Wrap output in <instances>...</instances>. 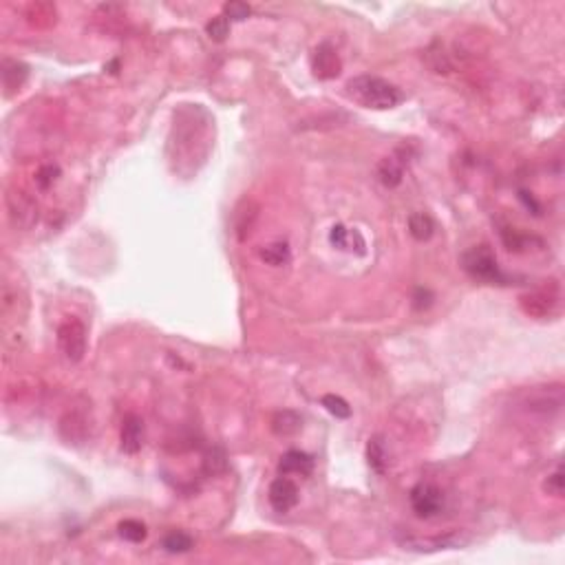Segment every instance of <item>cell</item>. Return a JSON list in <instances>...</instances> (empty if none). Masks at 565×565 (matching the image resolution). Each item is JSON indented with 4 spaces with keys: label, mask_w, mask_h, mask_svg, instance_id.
<instances>
[{
    "label": "cell",
    "mask_w": 565,
    "mask_h": 565,
    "mask_svg": "<svg viewBox=\"0 0 565 565\" xmlns=\"http://www.w3.org/2000/svg\"><path fill=\"white\" fill-rule=\"evenodd\" d=\"M353 232H356V230H353ZM353 232H351V230H347L345 225L338 223V225H334L331 232H329V241H331L336 248L347 250V248H349V241L353 238Z\"/></svg>",
    "instance_id": "obj_25"
},
{
    "label": "cell",
    "mask_w": 565,
    "mask_h": 565,
    "mask_svg": "<svg viewBox=\"0 0 565 565\" xmlns=\"http://www.w3.org/2000/svg\"><path fill=\"white\" fill-rule=\"evenodd\" d=\"M322 406L327 408V411H329L334 417H338V420H347V417H351V406L341 398V395H334V393L324 395V398H322Z\"/></svg>",
    "instance_id": "obj_21"
},
{
    "label": "cell",
    "mask_w": 565,
    "mask_h": 565,
    "mask_svg": "<svg viewBox=\"0 0 565 565\" xmlns=\"http://www.w3.org/2000/svg\"><path fill=\"white\" fill-rule=\"evenodd\" d=\"M366 462H369L371 469L382 475L387 471V448H385V442L382 437H371L369 444H366Z\"/></svg>",
    "instance_id": "obj_16"
},
{
    "label": "cell",
    "mask_w": 565,
    "mask_h": 565,
    "mask_svg": "<svg viewBox=\"0 0 565 565\" xmlns=\"http://www.w3.org/2000/svg\"><path fill=\"white\" fill-rule=\"evenodd\" d=\"M117 532H120L122 539L131 541V543H141L148 536L146 526L141 524V521H137V519H124L122 524L117 526Z\"/></svg>",
    "instance_id": "obj_20"
},
{
    "label": "cell",
    "mask_w": 565,
    "mask_h": 565,
    "mask_svg": "<svg viewBox=\"0 0 565 565\" xmlns=\"http://www.w3.org/2000/svg\"><path fill=\"white\" fill-rule=\"evenodd\" d=\"M206 34L215 40V42H223L225 38L230 36V20L223 16H215L208 24H206Z\"/></svg>",
    "instance_id": "obj_22"
},
{
    "label": "cell",
    "mask_w": 565,
    "mask_h": 565,
    "mask_svg": "<svg viewBox=\"0 0 565 565\" xmlns=\"http://www.w3.org/2000/svg\"><path fill=\"white\" fill-rule=\"evenodd\" d=\"M250 13H252V9L245 3H236L234 0V3L223 5V16L228 20H245V18H250Z\"/></svg>",
    "instance_id": "obj_24"
},
{
    "label": "cell",
    "mask_w": 565,
    "mask_h": 565,
    "mask_svg": "<svg viewBox=\"0 0 565 565\" xmlns=\"http://www.w3.org/2000/svg\"><path fill=\"white\" fill-rule=\"evenodd\" d=\"M501 238H503V243L508 250H515V252H521L528 243H530V238L526 234H519L515 228H503L501 230Z\"/></svg>",
    "instance_id": "obj_23"
},
{
    "label": "cell",
    "mask_w": 565,
    "mask_h": 565,
    "mask_svg": "<svg viewBox=\"0 0 565 565\" xmlns=\"http://www.w3.org/2000/svg\"><path fill=\"white\" fill-rule=\"evenodd\" d=\"M378 179L385 188H398L404 179V164L398 157H385L378 164Z\"/></svg>",
    "instance_id": "obj_13"
},
{
    "label": "cell",
    "mask_w": 565,
    "mask_h": 565,
    "mask_svg": "<svg viewBox=\"0 0 565 565\" xmlns=\"http://www.w3.org/2000/svg\"><path fill=\"white\" fill-rule=\"evenodd\" d=\"M259 219V203L252 201V199H243L241 203L236 206L234 210V217H232V223H234V232L238 236V241H245V238L252 234L254 230V223Z\"/></svg>",
    "instance_id": "obj_10"
},
{
    "label": "cell",
    "mask_w": 565,
    "mask_h": 565,
    "mask_svg": "<svg viewBox=\"0 0 565 565\" xmlns=\"http://www.w3.org/2000/svg\"><path fill=\"white\" fill-rule=\"evenodd\" d=\"M408 232L415 238V241H429L435 232V223L429 215L424 212H415V215L408 217Z\"/></svg>",
    "instance_id": "obj_15"
},
{
    "label": "cell",
    "mask_w": 565,
    "mask_h": 565,
    "mask_svg": "<svg viewBox=\"0 0 565 565\" xmlns=\"http://www.w3.org/2000/svg\"><path fill=\"white\" fill-rule=\"evenodd\" d=\"M192 545H194L192 536L183 530H173L162 539V548L171 555H183L188 552V550H192Z\"/></svg>",
    "instance_id": "obj_17"
},
{
    "label": "cell",
    "mask_w": 565,
    "mask_h": 565,
    "mask_svg": "<svg viewBox=\"0 0 565 565\" xmlns=\"http://www.w3.org/2000/svg\"><path fill=\"white\" fill-rule=\"evenodd\" d=\"M267 497H270V503L276 513H289L299 503V488H296L292 479H287V475H282L272 482Z\"/></svg>",
    "instance_id": "obj_7"
},
{
    "label": "cell",
    "mask_w": 565,
    "mask_h": 565,
    "mask_svg": "<svg viewBox=\"0 0 565 565\" xmlns=\"http://www.w3.org/2000/svg\"><path fill=\"white\" fill-rule=\"evenodd\" d=\"M301 429H303V417L296 411H289V408H282V411L274 413L272 417V431L278 437H292L296 433H301Z\"/></svg>",
    "instance_id": "obj_12"
},
{
    "label": "cell",
    "mask_w": 565,
    "mask_h": 565,
    "mask_svg": "<svg viewBox=\"0 0 565 565\" xmlns=\"http://www.w3.org/2000/svg\"><path fill=\"white\" fill-rule=\"evenodd\" d=\"M521 309L532 318H552L561 309V285L548 280V285L536 287L521 296Z\"/></svg>",
    "instance_id": "obj_3"
},
{
    "label": "cell",
    "mask_w": 565,
    "mask_h": 565,
    "mask_svg": "<svg viewBox=\"0 0 565 565\" xmlns=\"http://www.w3.org/2000/svg\"><path fill=\"white\" fill-rule=\"evenodd\" d=\"M278 471H280V475L309 477L314 473V459H312V455L303 453V450H287L278 462Z\"/></svg>",
    "instance_id": "obj_11"
},
{
    "label": "cell",
    "mask_w": 565,
    "mask_h": 565,
    "mask_svg": "<svg viewBox=\"0 0 565 565\" xmlns=\"http://www.w3.org/2000/svg\"><path fill=\"white\" fill-rule=\"evenodd\" d=\"M27 76H29V69H27L22 62H16V60H5V66H3V82H5V89L7 93L11 91H18Z\"/></svg>",
    "instance_id": "obj_14"
},
{
    "label": "cell",
    "mask_w": 565,
    "mask_h": 565,
    "mask_svg": "<svg viewBox=\"0 0 565 565\" xmlns=\"http://www.w3.org/2000/svg\"><path fill=\"white\" fill-rule=\"evenodd\" d=\"M347 91L349 95L356 100L358 104L366 108H376V110H387L398 106L404 95L402 91L395 87V84L378 78V76H358L351 78L347 82Z\"/></svg>",
    "instance_id": "obj_1"
},
{
    "label": "cell",
    "mask_w": 565,
    "mask_h": 565,
    "mask_svg": "<svg viewBox=\"0 0 565 565\" xmlns=\"http://www.w3.org/2000/svg\"><path fill=\"white\" fill-rule=\"evenodd\" d=\"M309 62H312L314 76L320 78V80H334V78L341 76V71H343L341 55H338V51L329 45V42H322V45H318L312 51V58H309Z\"/></svg>",
    "instance_id": "obj_6"
},
{
    "label": "cell",
    "mask_w": 565,
    "mask_h": 565,
    "mask_svg": "<svg viewBox=\"0 0 565 565\" xmlns=\"http://www.w3.org/2000/svg\"><path fill=\"white\" fill-rule=\"evenodd\" d=\"M411 506H413V513L420 519H431L437 513H442V508H444V494H442V490L437 488V486L422 482V484H417L411 490Z\"/></svg>",
    "instance_id": "obj_5"
},
{
    "label": "cell",
    "mask_w": 565,
    "mask_h": 565,
    "mask_svg": "<svg viewBox=\"0 0 565 565\" xmlns=\"http://www.w3.org/2000/svg\"><path fill=\"white\" fill-rule=\"evenodd\" d=\"M13 199H16V206H11V203H9V210H11V217L16 219V223L27 225V223H31V221L38 217L36 206H34L29 199H27V196H24L22 192L13 194Z\"/></svg>",
    "instance_id": "obj_18"
},
{
    "label": "cell",
    "mask_w": 565,
    "mask_h": 565,
    "mask_svg": "<svg viewBox=\"0 0 565 565\" xmlns=\"http://www.w3.org/2000/svg\"><path fill=\"white\" fill-rule=\"evenodd\" d=\"M259 257H261V261H265L267 265L278 267V265L289 263L292 254H289L287 243H270V245H265V248L259 250Z\"/></svg>",
    "instance_id": "obj_19"
},
{
    "label": "cell",
    "mask_w": 565,
    "mask_h": 565,
    "mask_svg": "<svg viewBox=\"0 0 565 565\" xmlns=\"http://www.w3.org/2000/svg\"><path fill=\"white\" fill-rule=\"evenodd\" d=\"M519 196H521V199H524V201H526V206H528V208L532 206V210H534V215H539V206H536V203H534V199H532V196H528V192H521Z\"/></svg>",
    "instance_id": "obj_29"
},
{
    "label": "cell",
    "mask_w": 565,
    "mask_h": 565,
    "mask_svg": "<svg viewBox=\"0 0 565 565\" xmlns=\"http://www.w3.org/2000/svg\"><path fill=\"white\" fill-rule=\"evenodd\" d=\"M543 488H545L548 494H552V497H563V469H561V466L552 475H548Z\"/></svg>",
    "instance_id": "obj_26"
},
{
    "label": "cell",
    "mask_w": 565,
    "mask_h": 565,
    "mask_svg": "<svg viewBox=\"0 0 565 565\" xmlns=\"http://www.w3.org/2000/svg\"><path fill=\"white\" fill-rule=\"evenodd\" d=\"M431 299H433L431 292L420 287V289L415 292V307H417V309H422V307H429V305H431Z\"/></svg>",
    "instance_id": "obj_28"
},
{
    "label": "cell",
    "mask_w": 565,
    "mask_h": 565,
    "mask_svg": "<svg viewBox=\"0 0 565 565\" xmlns=\"http://www.w3.org/2000/svg\"><path fill=\"white\" fill-rule=\"evenodd\" d=\"M120 446L124 453L135 455L144 446V422L139 415H126L122 422V431H120Z\"/></svg>",
    "instance_id": "obj_8"
},
{
    "label": "cell",
    "mask_w": 565,
    "mask_h": 565,
    "mask_svg": "<svg viewBox=\"0 0 565 565\" xmlns=\"http://www.w3.org/2000/svg\"><path fill=\"white\" fill-rule=\"evenodd\" d=\"M462 267L464 272L475 280L484 282H503V274L497 265V257L490 250V245H473L462 254Z\"/></svg>",
    "instance_id": "obj_2"
},
{
    "label": "cell",
    "mask_w": 565,
    "mask_h": 565,
    "mask_svg": "<svg viewBox=\"0 0 565 565\" xmlns=\"http://www.w3.org/2000/svg\"><path fill=\"white\" fill-rule=\"evenodd\" d=\"M58 347L64 358L71 362H80L87 353V327L78 318H66L58 327Z\"/></svg>",
    "instance_id": "obj_4"
},
{
    "label": "cell",
    "mask_w": 565,
    "mask_h": 565,
    "mask_svg": "<svg viewBox=\"0 0 565 565\" xmlns=\"http://www.w3.org/2000/svg\"><path fill=\"white\" fill-rule=\"evenodd\" d=\"M469 543L466 536L459 534H446V536H435V539H404L402 545L404 550H413V552H435V550H453Z\"/></svg>",
    "instance_id": "obj_9"
},
{
    "label": "cell",
    "mask_w": 565,
    "mask_h": 565,
    "mask_svg": "<svg viewBox=\"0 0 565 565\" xmlns=\"http://www.w3.org/2000/svg\"><path fill=\"white\" fill-rule=\"evenodd\" d=\"M60 171H58V166H42L40 171H38V175H36V183L38 186L42 188V190H47L51 183L58 179L55 175H58Z\"/></svg>",
    "instance_id": "obj_27"
}]
</instances>
